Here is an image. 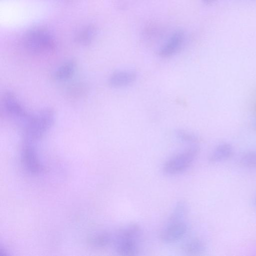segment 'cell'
<instances>
[{
  "label": "cell",
  "mask_w": 256,
  "mask_h": 256,
  "mask_svg": "<svg viewBox=\"0 0 256 256\" xmlns=\"http://www.w3.org/2000/svg\"><path fill=\"white\" fill-rule=\"evenodd\" d=\"M96 32V29L94 26H85L76 34V41L80 44L87 45L90 44L94 38Z\"/></svg>",
  "instance_id": "cell-12"
},
{
  "label": "cell",
  "mask_w": 256,
  "mask_h": 256,
  "mask_svg": "<svg viewBox=\"0 0 256 256\" xmlns=\"http://www.w3.org/2000/svg\"><path fill=\"white\" fill-rule=\"evenodd\" d=\"M175 134L178 138L184 142L197 144L199 142V138L196 135L184 130H176Z\"/></svg>",
  "instance_id": "cell-14"
},
{
  "label": "cell",
  "mask_w": 256,
  "mask_h": 256,
  "mask_svg": "<svg viewBox=\"0 0 256 256\" xmlns=\"http://www.w3.org/2000/svg\"><path fill=\"white\" fill-rule=\"evenodd\" d=\"M206 246L202 240L194 238L186 242L182 246V250L187 255H199L206 250Z\"/></svg>",
  "instance_id": "cell-11"
},
{
  "label": "cell",
  "mask_w": 256,
  "mask_h": 256,
  "mask_svg": "<svg viewBox=\"0 0 256 256\" xmlns=\"http://www.w3.org/2000/svg\"><path fill=\"white\" fill-rule=\"evenodd\" d=\"M187 229L184 221L167 222L160 233V238L166 244L174 243L185 236Z\"/></svg>",
  "instance_id": "cell-6"
},
{
  "label": "cell",
  "mask_w": 256,
  "mask_h": 256,
  "mask_svg": "<svg viewBox=\"0 0 256 256\" xmlns=\"http://www.w3.org/2000/svg\"><path fill=\"white\" fill-rule=\"evenodd\" d=\"M76 68V61L68 60L62 64L55 71L54 77L58 81H65L70 79L74 74Z\"/></svg>",
  "instance_id": "cell-9"
},
{
  "label": "cell",
  "mask_w": 256,
  "mask_h": 256,
  "mask_svg": "<svg viewBox=\"0 0 256 256\" xmlns=\"http://www.w3.org/2000/svg\"><path fill=\"white\" fill-rule=\"evenodd\" d=\"M141 234V228L136 224H128L120 229L113 240L117 253L124 256L137 255Z\"/></svg>",
  "instance_id": "cell-1"
},
{
  "label": "cell",
  "mask_w": 256,
  "mask_h": 256,
  "mask_svg": "<svg viewBox=\"0 0 256 256\" xmlns=\"http://www.w3.org/2000/svg\"><path fill=\"white\" fill-rule=\"evenodd\" d=\"M54 119V112L50 108H44L32 114L24 128L26 140L34 142L42 138L53 125Z\"/></svg>",
  "instance_id": "cell-2"
},
{
  "label": "cell",
  "mask_w": 256,
  "mask_h": 256,
  "mask_svg": "<svg viewBox=\"0 0 256 256\" xmlns=\"http://www.w3.org/2000/svg\"><path fill=\"white\" fill-rule=\"evenodd\" d=\"M184 40L182 31L174 32L160 48L158 54L162 58H169L176 54L181 48Z\"/></svg>",
  "instance_id": "cell-8"
},
{
  "label": "cell",
  "mask_w": 256,
  "mask_h": 256,
  "mask_svg": "<svg viewBox=\"0 0 256 256\" xmlns=\"http://www.w3.org/2000/svg\"><path fill=\"white\" fill-rule=\"evenodd\" d=\"M214 0H202V1L206 4H209L212 2Z\"/></svg>",
  "instance_id": "cell-16"
},
{
  "label": "cell",
  "mask_w": 256,
  "mask_h": 256,
  "mask_svg": "<svg viewBox=\"0 0 256 256\" xmlns=\"http://www.w3.org/2000/svg\"><path fill=\"white\" fill-rule=\"evenodd\" d=\"M240 162L244 166L250 168H256V151L245 153L242 156Z\"/></svg>",
  "instance_id": "cell-15"
},
{
  "label": "cell",
  "mask_w": 256,
  "mask_h": 256,
  "mask_svg": "<svg viewBox=\"0 0 256 256\" xmlns=\"http://www.w3.org/2000/svg\"><path fill=\"white\" fill-rule=\"evenodd\" d=\"M2 104L6 114L24 128L32 114L26 110L15 94L10 91L6 92L2 96Z\"/></svg>",
  "instance_id": "cell-5"
},
{
  "label": "cell",
  "mask_w": 256,
  "mask_h": 256,
  "mask_svg": "<svg viewBox=\"0 0 256 256\" xmlns=\"http://www.w3.org/2000/svg\"><path fill=\"white\" fill-rule=\"evenodd\" d=\"M199 152V146L194 144L176 154L164 164V172L168 175H176L184 172L192 164Z\"/></svg>",
  "instance_id": "cell-4"
},
{
  "label": "cell",
  "mask_w": 256,
  "mask_h": 256,
  "mask_svg": "<svg viewBox=\"0 0 256 256\" xmlns=\"http://www.w3.org/2000/svg\"><path fill=\"white\" fill-rule=\"evenodd\" d=\"M24 46L30 52L35 54H48L56 48L52 36L42 29L33 30L28 32L24 38Z\"/></svg>",
  "instance_id": "cell-3"
},
{
  "label": "cell",
  "mask_w": 256,
  "mask_h": 256,
  "mask_svg": "<svg viewBox=\"0 0 256 256\" xmlns=\"http://www.w3.org/2000/svg\"><path fill=\"white\" fill-rule=\"evenodd\" d=\"M136 78V74L132 70H119L113 72L108 80V84L114 88H121L128 86Z\"/></svg>",
  "instance_id": "cell-7"
},
{
  "label": "cell",
  "mask_w": 256,
  "mask_h": 256,
  "mask_svg": "<svg viewBox=\"0 0 256 256\" xmlns=\"http://www.w3.org/2000/svg\"><path fill=\"white\" fill-rule=\"evenodd\" d=\"M186 212V206L185 202L182 201L178 202L170 214L167 222L183 221Z\"/></svg>",
  "instance_id": "cell-13"
},
{
  "label": "cell",
  "mask_w": 256,
  "mask_h": 256,
  "mask_svg": "<svg viewBox=\"0 0 256 256\" xmlns=\"http://www.w3.org/2000/svg\"><path fill=\"white\" fill-rule=\"evenodd\" d=\"M233 152L232 146L228 143H222L216 146L211 152L209 160L218 162L228 159Z\"/></svg>",
  "instance_id": "cell-10"
},
{
  "label": "cell",
  "mask_w": 256,
  "mask_h": 256,
  "mask_svg": "<svg viewBox=\"0 0 256 256\" xmlns=\"http://www.w3.org/2000/svg\"><path fill=\"white\" fill-rule=\"evenodd\" d=\"M255 110L256 111V105L255 106Z\"/></svg>",
  "instance_id": "cell-17"
}]
</instances>
